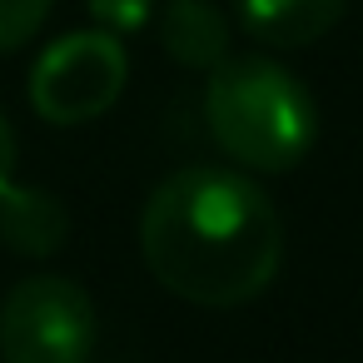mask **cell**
Segmentation results:
<instances>
[{"label":"cell","mask_w":363,"mask_h":363,"mask_svg":"<svg viewBox=\"0 0 363 363\" xmlns=\"http://www.w3.org/2000/svg\"><path fill=\"white\" fill-rule=\"evenodd\" d=\"M130 80L125 40L105 30H70L40 50L30 70V110L45 125H90L115 110Z\"/></svg>","instance_id":"cell-4"},{"label":"cell","mask_w":363,"mask_h":363,"mask_svg":"<svg viewBox=\"0 0 363 363\" xmlns=\"http://www.w3.org/2000/svg\"><path fill=\"white\" fill-rule=\"evenodd\" d=\"M343 11L348 0H239V26L274 50H298L323 40Z\"/></svg>","instance_id":"cell-6"},{"label":"cell","mask_w":363,"mask_h":363,"mask_svg":"<svg viewBox=\"0 0 363 363\" xmlns=\"http://www.w3.org/2000/svg\"><path fill=\"white\" fill-rule=\"evenodd\" d=\"M160 45L184 70H214L229 60V21L214 0H169L160 16Z\"/></svg>","instance_id":"cell-7"},{"label":"cell","mask_w":363,"mask_h":363,"mask_svg":"<svg viewBox=\"0 0 363 363\" xmlns=\"http://www.w3.org/2000/svg\"><path fill=\"white\" fill-rule=\"evenodd\" d=\"M204 120L214 145L244 174H289L318 145V105L308 85L269 55H229L214 65Z\"/></svg>","instance_id":"cell-2"},{"label":"cell","mask_w":363,"mask_h":363,"mask_svg":"<svg viewBox=\"0 0 363 363\" xmlns=\"http://www.w3.org/2000/svg\"><path fill=\"white\" fill-rule=\"evenodd\" d=\"M55 0H0V55L21 50L26 40L40 35V26L50 21Z\"/></svg>","instance_id":"cell-8"},{"label":"cell","mask_w":363,"mask_h":363,"mask_svg":"<svg viewBox=\"0 0 363 363\" xmlns=\"http://www.w3.org/2000/svg\"><path fill=\"white\" fill-rule=\"evenodd\" d=\"M85 11H90L95 30H105V35L125 40V35H135V30H145V26H150L155 0H85Z\"/></svg>","instance_id":"cell-9"},{"label":"cell","mask_w":363,"mask_h":363,"mask_svg":"<svg viewBox=\"0 0 363 363\" xmlns=\"http://www.w3.org/2000/svg\"><path fill=\"white\" fill-rule=\"evenodd\" d=\"M95 298L60 274H30L0 298V358L6 363H90Z\"/></svg>","instance_id":"cell-3"},{"label":"cell","mask_w":363,"mask_h":363,"mask_svg":"<svg viewBox=\"0 0 363 363\" xmlns=\"http://www.w3.org/2000/svg\"><path fill=\"white\" fill-rule=\"evenodd\" d=\"M70 239V214L50 189L11 179L0 189V244L26 259H45Z\"/></svg>","instance_id":"cell-5"},{"label":"cell","mask_w":363,"mask_h":363,"mask_svg":"<svg viewBox=\"0 0 363 363\" xmlns=\"http://www.w3.org/2000/svg\"><path fill=\"white\" fill-rule=\"evenodd\" d=\"M16 179V130L6 120V110H0V189H6Z\"/></svg>","instance_id":"cell-10"},{"label":"cell","mask_w":363,"mask_h":363,"mask_svg":"<svg viewBox=\"0 0 363 363\" xmlns=\"http://www.w3.org/2000/svg\"><path fill=\"white\" fill-rule=\"evenodd\" d=\"M140 249L150 274L184 303L239 308L279 279L284 219L244 169L189 164L145 199Z\"/></svg>","instance_id":"cell-1"}]
</instances>
